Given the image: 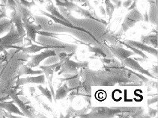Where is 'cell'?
<instances>
[{"mask_svg": "<svg viewBox=\"0 0 158 118\" xmlns=\"http://www.w3.org/2000/svg\"><path fill=\"white\" fill-rule=\"evenodd\" d=\"M89 51L92 52H94L95 53L97 54V55H102L104 57L106 56V55L104 53V52L102 51L101 50H100L99 48H90Z\"/></svg>", "mask_w": 158, "mask_h": 118, "instance_id": "obj_25", "label": "cell"}, {"mask_svg": "<svg viewBox=\"0 0 158 118\" xmlns=\"http://www.w3.org/2000/svg\"><path fill=\"white\" fill-rule=\"evenodd\" d=\"M67 90H65V88L63 86L60 88H59L57 91V93H56V99L57 100H60L62 99L63 98H64L65 97V95H67Z\"/></svg>", "mask_w": 158, "mask_h": 118, "instance_id": "obj_20", "label": "cell"}, {"mask_svg": "<svg viewBox=\"0 0 158 118\" xmlns=\"http://www.w3.org/2000/svg\"><path fill=\"white\" fill-rule=\"evenodd\" d=\"M46 9L48 11L49 14H51L52 15H53L55 17H57V18H58V19H59L62 20H64L66 22H69L68 20H67L66 19H65L64 17V16L62 14H60L58 9L53 5L52 2L51 1H50V0H48V3L46 6Z\"/></svg>", "mask_w": 158, "mask_h": 118, "instance_id": "obj_12", "label": "cell"}, {"mask_svg": "<svg viewBox=\"0 0 158 118\" xmlns=\"http://www.w3.org/2000/svg\"><path fill=\"white\" fill-rule=\"evenodd\" d=\"M12 23V21L9 18L0 19V36H2L5 33H7L10 30Z\"/></svg>", "mask_w": 158, "mask_h": 118, "instance_id": "obj_14", "label": "cell"}, {"mask_svg": "<svg viewBox=\"0 0 158 118\" xmlns=\"http://www.w3.org/2000/svg\"><path fill=\"white\" fill-rule=\"evenodd\" d=\"M38 89L41 91L42 95L47 97L50 102H52V92L47 88H43L41 85H40L38 86Z\"/></svg>", "mask_w": 158, "mask_h": 118, "instance_id": "obj_19", "label": "cell"}, {"mask_svg": "<svg viewBox=\"0 0 158 118\" xmlns=\"http://www.w3.org/2000/svg\"><path fill=\"white\" fill-rule=\"evenodd\" d=\"M0 76H1V74H0ZM10 98V95L7 96V97H2L0 98V101H4V100H6L8 99H9Z\"/></svg>", "mask_w": 158, "mask_h": 118, "instance_id": "obj_30", "label": "cell"}, {"mask_svg": "<svg viewBox=\"0 0 158 118\" xmlns=\"http://www.w3.org/2000/svg\"><path fill=\"white\" fill-rule=\"evenodd\" d=\"M142 19V15L136 8L131 10V11L125 17V20H124L122 25V27L124 31H127V30L134 26L137 22Z\"/></svg>", "mask_w": 158, "mask_h": 118, "instance_id": "obj_2", "label": "cell"}, {"mask_svg": "<svg viewBox=\"0 0 158 118\" xmlns=\"http://www.w3.org/2000/svg\"><path fill=\"white\" fill-rule=\"evenodd\" d=\"M14 1L16 4L22 5L28 8H31L36 5L35 3V0H31V2L28 1V0H14Z\"/></svg>", "mask_w": 158, "mask_h": 118, "instance_id": "obj_18", "label": "cell"}, {"mask_svg": "<svg viewBox=\"0 0 158 118\" xmlns=\"http://www.w3.org/2000/svg\"><path fill=\"white\" fill-rule=\"evenodd\" d=\"M1 74H2V73H1Z\"/></svg>", "mask_w": 158, "mask_h": 118, "instance_id": "obj_33", "label": "cell"}, {"mask_svg": "<svg viewBox=\"0 0 158 118\" xmlns=\"http://www.w3.org/2000/svg\"><path fill=\"white\" fill-rule=\"evenodd\" d=\"M45 83V76L43 74H40L37 76H27L26 78H19L17 81V88L26 84H39Z\"/></svg>", "mask_w": 158, "mask_h": 118, "instance_id": "obj_7", "label": "cell"}, {"mask_svg": "<svg viewBox=\"0 0 158 118\" xmlns=\"http://www.w3.org/2000/svg\"><path fill=\"white\" fill-rule=\"evenodd\" d=\"M69 1L72 2H76V3H79L83 5H86L88 3V0H69Z\"/></svg>", "mask_w": 158, "mask_h": 118, "instance_id": "obj_28", "label": "cell"}, {"mask_svg": "<svg viewBox=\"0 0 158 118\" xmlns=\"http://www.w3.org/2000/svg\"><path fill=\"white\" fill-rule=\"evenodd\" d=\"M16 11L20 15L22 21H27L32 23V19L34 20V17L29 10V8L22 5L16 4Z\"/></svg>", "mask_w": 158, "mask_h": 118, "instance_id": "obj_9", "label": "cell"}, {"mask_svg": "<svg viewBox=\"0 0 158 118\" xmlns=\"http://www.w3.org/2000/svg\"><path fill=\"white\" fill-rule=\"evenodd\" d=\"M6 8H8L12 11H15L16 10V3L14 0H6Z\"/></svg>", "mask_w": 158, "mask_h": 118, "instance_id": "obj_21", "label": "cell"}, {"mask_svg": "<svg viewBox=\"0 0 158 118\" xmlns=\"http://www.w3.org/2000/svg\"><path fill=\"white\" fill-rule=\"evenodd\" d=\"M99 10H100V12L101 13V14H102L104 15H106V10L104 7V6L102 5H101L100 6H99Z\"/></svg>", "mask_w": 158, "mask_h": 118, "instance_id": "obj_29", "label": "cell"}, {"mask_svg": "<svg viewBox=\"0 0 158 118\" xmlns=\"http://www.w3.org/2000/svg\"><path fill=\"white\" fill-rule=\"evenodd\" d=\"M9 95L10 98L12 99L14 103H15L19 106L20 110L24 113L25 116L29 117H33V113L32 112L31 108L19 97V95H17V93L15 92H14V91H11V93L9 94Z\"/></svg>", "mask_w": 158, "mask_h": 118, "instance_id": "obj_6", "label": "cell"}, {"mask_svg": "<svg viewBox=\"0 0 158 118\" xmlns=\"http://www.w3.org/2000/svg\"><path fill=\"white\" fill-rule=\"evenodd\" d=\"M23 24L26 31V35H27V38L34 43L40 44L36 41V34L38 31L41 30V26L37 24L34 25L32 23L27 21H23Z\"/></svg>", "mask_w": 158, "mask_h": 118, "instance_id": "obj_4", "label": "cell"}, {"mask_svg": "<svg viewBox=\"0 0 158 118\" xmlns=\"http://www.w3.org/2000/svg\"><path fill=\"white\" fill-rule=\"evenodd\" d=\"M144 41H145L146 43L155 45V44H154V43H155V36H154V35H151V36H149L146 37L144 40Z\"/></svg>", "mask_w": 158, "mask_h": 118, "instance_id": "obj_24", "label": "cell"}, {"mask_svg": "<svg viewBox=\"0 0 158 118\" xmlns=\"http://www.w3.org/2000/svg\"><path fill=\"white\" fill-rule=\"evenodd\" d=\"M127 46H128V47H129V48H130L131 49H132L133 51H134V53H137V54H139V55H141V56H142V57H143L144 58H147V57H146V55L144 54V53H143L141 51H140V50H137L136 48H135V47H133V46H130V45H128V44H127V43H124Z\"/></svg>", "mask_w": 158, "mask_h": 118, "instance_id": "obj_23", "label": "cell"}, {"mask_svg": "<svg viewBox=\"0 0 158 118\" xmlns=\"http://www.w3.org/2000/svg\"><path fill=\"white\" fill-rule=\"evenodd\" d=\"M14 103V101L13 102H6V100L0 101V107L12 114L25 116L24 113L22 112L17 106H16Z\"/></svg>", "mask_w": 158, "mask_h": 118, "instance_id": "obj_8", "label": "cell"}, {"mask_svg": "<svg viewBox=\"0 0 158 118\" xmlns=\"http://www.w3.org/2000/svg\"><path fill=\"white\" fill-rule=\"evenodd\" d=\"M23 38L20 36L14 23L10 30L4 36L0 38V54L5 52L6 50L12 48L13 46L23 43Z\"/></svg>", "mask_w": 158, "mask_h": 118, "instance_id": "obj_1", "label": "cell"}, {"mask_svg": "<svg viewBox=\"0 0 158 118\" xmlns=\"http://www.w3.org/2000/svg\"><path fill=\"white\" fill-rule=\"evenodd\" d=\"M105 5H106V12L107 13V15L109 17V19H110L112 15H113L114 11L115 10V6L113 5L110 0H105Z\"/></svg>", "mask_w": 158, "mask_h": 118, "instance_id": "obj_17", "label": "cell"}, {"mask_svg": "<svg viewBox=\"0 0 158 118\" xmlns=\"http://www.w3.org/2000/svg\"><path fill=\"white\" fill-rule=\"evenodd\" d=\"M155 2H156V5L157 6V0H155Z\"/></svg>", "mask_w": 158, "mask_h": 118, "instance_id": "obj_32", "label": "cell"}, {"mask_svg": "<svg viewBox=\"0 0 158 118\" xmlns=\"http://www.w3.org/2000/svg\"><path fill=\"white\" fill-rule=\"evenodd\" d=\"M43 73V70H33L31 67L27 66V65H24L20 68L18 75L19 76H24V75L34 76V75H40Z\"/></svg>", "mask_w": 158, "mask_h": 118, "instance_id": "obj_13", "label": "cell"}, {"mask_svg": "<svg viewBox=\"0 0 158 118\" xmlns=\"http://www.w3.org/2000/svg\"><path fill=\"white\" fill-rule=\"evenodd\" d=\"M115 55L121 59H125L130 57L131 55L134 54V52L127 51L126 50H124L123 48H118V49H112Z\"/></svg>", "mask_w": 158, "mask_h": 118, "instance_id": "obj_16", "label": "cell"}, {"mask_svg": "<svg viewBox=\"0 0 158 118\" xmlns=\"http://www.w3.org/2000/svg\"><path fill=\"white\" fill-rule=\"evenodd\" d=\"M6 57H5L3 59V60L0 61V74L2 73L3 70L4 69V67H5V65H6Z\"/></svg>", "mask_w": 158, "mask_h": 118, "instance_id": "obj_26", "label": "cell"}, {"mask_svg": "<svg viewBox=\"0 0 158 118\" xmlns=\"http://www.w3.org/2000/svg\"><path fill=\"white\" fill-rule=\"evenodd\" d=\"M36 1H37V2H39L40 3H44V0H36Z\"/></svg>", "mask_w": 158, "mask_h": 118, "instance_id": "obj_31", "label": "cell"}, {"mask_svg": "<svg viewBox=\"0 0 158 118\" xmlns=\"http://www.w3.org/2000/svg\"><path fill=\"white\" fill-rule=\"evenodd\" d=\"M9 19L12 21L20 36L22 38H24L26 36V31L24 27L23 21H22L20 15L17 12L16 10L12 11Z\"/></svg>", "mask_w": 158, "mask_h": 118, "instance_id": "obj_5", "label": "cell"}, {"mask_svg": "<svg viewBox=\"0 0 158 118\" xmlns=\"http://www.w3.org/2000/svg\"><path fill=\"white\" fill-rule=\"evenodd\" d=\"M133 2V0H126V1H125L123 3H123V6L126 8H128L131 6V5L132 4Z\"/></svg>", "mask_w": 158, "mask_h": 118, "instance_id": "obj_27", "label": "cell"}, {"mask_svg": "<svg viewBox=\"0 0 158 118\" xmlns=\"http://www.w3.org/2000/svg\"><path fill=\"white\" fill-rule=\"evenodd\" d=\"M53 56H56V53L54 50L45 49V50L43 51L40 53L31 56V60L28 62V63L26 65L31 68L36 67L40 64V63L43 61L44 60V59Z\"/></svg>", "mask_w": 158, "mask_h": 118, "instance_id": "obj_3", "label": "cell"}, {"mask_svg": "<svg viewBox=\"0 0 158 118\" xmlns=\"http://www.w3.org/2000/svg\"><path fill=\"white\" fill-rule=\"evenodd\" d=\"M150 3V9H149V19L150 21L154 23H157V8L156 3L154 2L149 3Z\"/></svg>", "mask_w": 158, "mask_h": 118, "instance_id": "obj_15", "label": "cell"}, {"mask_svg": "<svg viewBox=\"0 0 158 118\" xmlns=\"http://www.w3.org/2000/svg\"><path fill=\"white\" fill-rule=\"evenodd\" d=\"M3 18H8L6 14V7L0 3V19Z\"/></svg>", "mask_w": 158, "mask_h": 118, "instance_id": "obj_22", "label": "cell"}, {"mask_svg": "<svg viewBox=\"0 0 158 118\" xmlns=\"http://www.w3.org/2000/svg\"><path fill=\"white\" fill-rule=\"evenodd\" d=\"M124 64H125L127 66L133 69H135L136 70H138V71L142 73H143V74H145L147 75L148 76H150L151 77H152L147 70H145V69H143L139 64V63H137V62H135L133 59L132 58H127L125 59V61H124Z\"/></svg>", "mask_w": 158, "mask_h": 118, "instance_id": "obj_11", "label": "cell"}, {"mask_svg": "<svg viewBox=\"0 0 158 118\" xmlns=\"http://www.w3.org/2000/svg\"><path fill=\"white\" fill-rule=\"evenodd\" d=\"M128 44L130 46H132L135 48H137V49H139L143 51H145L147 52H148L151 54H152L154 55L157 56V51L155 50L154 48H151L150 46H148L145 45V44H143L142 43H139L137 41H128Z\"/></svg>", "mask_w": 158, "mask_h": 118, "instance_id": "obj_10", "label": "cell"}]
</instances>
